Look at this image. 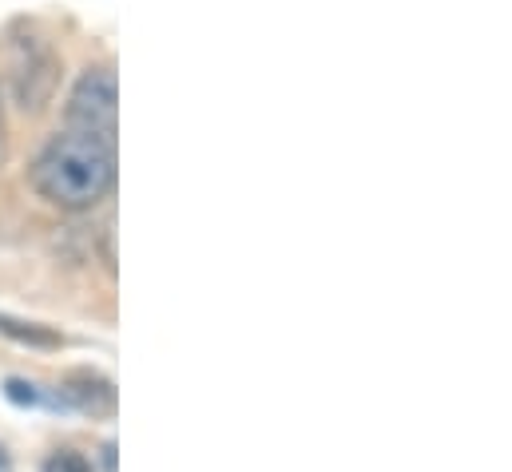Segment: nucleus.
<instances>
[{"mask_svg":"<svg viewBox=\"0 0 512 472\" xmlns=\"http://www.w3.org/2000/svg\"><path fill=\"white\" fill-rule=\"evenodd\" d=\"M116 143L84 135V131H56L40 143L28 163L32 191L68 215H84L100 207L116 187Z\"/></svg>","mask_w":512,"mask_h":472,"instance_id":"1","label":"nucleus"},{"mask_svg":"<svg viewBox=\"0 0 512 472\" xmlns=\"http://www.w3.org/2000/svg\"><path fill=\"white\" fill-rule=\"evenodd\" d=\"M64 80V60L48 40H20L12 56V76L4 84V100L20 116H44L60 92Z\"/></svg>","mask_w":512,"mask_h":472,"instance_id":"2","label":"nucleus"},{"mask_svg":"<svg viewBox=\"0 0 512 472\" xmlns=\"http://www.w3.org/2000/svg\"><path fill=\"white\" fill-rule=\"evenodd\" d=\"M64 127L116 143L120 127V80L112 64H88L64 104Z\"/></svg>","mask_w":512,"mask_h":472,"instance_id":"3","label":"nucleus"},{"mask_svg":"<svg viewBox=\"0 0 512 472\" xmlns=\"http://www.w3.org/2000/svg\"><path fill=\"white\" fill-rule=\"evenodd\" d=\"M56 393H60V405H68V409H76L84 417H112L116 405H120L116 385L104 373H96V369H72V373H64Z\"/></svg>","mask_w":512,"mask_h":472,"instance_id":"4","label":"nucleus"},{"mask_svg":"<svg viewBox=\"0 0 512 472\" xmlns=\"http://www.w3.org/2000/svg\"><path fill=\"white\" fill-rule=\"evenodd\" d=\"M0 334L16 346H32V350H60L64 346V334L44 326V322H24V318H12L0 310Z\"/></svg>","mask_w":512,"mask_h":472,"instance_id":"5","label":"nucleus"},{"mask_svg":"<svg viewBox=\"0 0 512 472\" xmlns=\"http://www.w3.org/2000/svg\"><path fill=\"white\" fill-rule=\"evenodd\" d=\"M4 397H8L12 405H28V409L48 405V393H44L36 381H24V377H8V381H4Z\"/></svg>","mask_w":512,"mask_h":472,"instance_id":"6","label":"nucleus"},{"mask_svg":"<svg viewBox=\"0 0 512 472\" xmlns=\"http://www.w3.org/2000/svg\"><path fill=\"white\" fill-rule=\"evenodd\" d=\"M44 472H92L88 457L84 453H72V449H60L44 461Z\"/></svg>","mask_w":512,"mask_h":472,"instance_id":"7","label":"nucleus"},{"mask_svg":"<svg viewBox=\"0 0 512 472\" xmlns=\"http://www.w3.org/2000/svg\"><path fill=\"white\" fill-rule=\"evenodd\" d=\"M96 246H100V262H104V270H108V274H116V231H112V223L100 231Z\"/></svg>","mask_w":512,"mask_h":472,"instance_id":"8","label":"nucleus"},{"mask_svg":"<svg viewBox=\"0 0 512 472\" xmlns=\"http://www.w3.org/2000/svg\"><path fill=\"white\" fill-rule=\"evenodd\" d=\"M8 151H12V131H8V100H4V84H0V171L8 163Z\"/></svg>","mask_w":512,"mask_h":472,"instance_id":"9","label":"nucleus"},{"mask_svg":"<svg viewBox=\"0 0 512 472\" xmlns=\"http://www.w3.org/2000/svg\"><path fill=\"white\" fill-rule=\"evenodd\" d=\"M104 472H116V445H104Z\"/></svg>","mask_w":512,"mask_h":472,"instance_id":"10","label":"nucleus"},{"mask_svg":"<svg viewBox=\"0 0 512 472\" xmlns=\"http://www.w3.org/2000/svg\"><path fill=\"white\" fill-rule=\"evenodd\" d=\"M8 469V453H4V445H0V472Z\"/></svg>","mask_w":512,"mask_h":472,"instance_id":"11","label":"nucleus"}]
</instances>
